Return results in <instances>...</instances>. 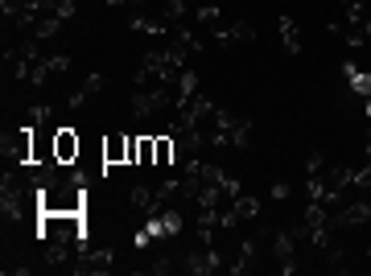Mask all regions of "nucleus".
Listing matches in <instances>:
<instances>
[{"mask_svg": "<svg viewBox=\"0 0 371 276\" xmlns=\"http://www.w3.org/2000/svg\"><path fill=\"white\" fill-rule=\"evenodd\" d=\"M368 219H371V198H359V202H351V206L334 210V231L359 227V223H368Z\"/></svg>", "mask_w": 371, "mask_h": 276, "instance_id": "nucleus-5", "label": "nucleus"}, {"mask_svg": "<svg viewBox=\"0 0 371 276\" xmlns=\"http://www.w3.org/2000/svg\"><path fill=\"white\" fill-rule=\"evenodd\" d=\"M157 140V165L165 169V165H174L178 157H182V148H178V140H174V132L169 137H153Z\"/></svg>", "mask_w": 371, "mask_h": 276, "instance_id": "nucleus-10", "label": "nucleus"}, {"mask_svg": "<svg viewBox=\"0 0 371 276\" xmlns=\"http://www.w3.org/2000/svg\"><path fill=\"white\" fill-rule=\"evenodd\" d=\"M368 161H371V137H368Z\"/></svg>", "mask_w": 371, "mask_h": 276, "instance_id": "nucleus-25", "label": "nucleus"}, {"mask_svg": "<svg viewBox=\"0 0 371 276\" xmlns=\"http://www.w3.org/2000/svg\"><path fill=\"white\" fill-rule=\"evenodd\" d=\"M342 75H347V83H351V91L363 95V99H371V75H363L355 62H342Z\"/></svg>", "mask_w": 371, "mask_h": 276, "instance_id": "nucleus-9", "label": "nucleus"}, {"mask_svg": "<svg viewBox=\"0 0 371 276\" xmlns=\"http://www.w3.org/2000/svg\"><path fill=\"white\" fill-rule=\"evenodd\" d=\"M322 169H326L322 153H314V157H310V161H305V174H310V178H318V174H322Z\"/></svg>", "mask_w": 371, "mask_h": 276, "instance_id": "nucleus-17", "label": "nucleus"}, {"mask_svg": "<svg viewBox=\"0 0 371 276\" xmlns=\"http://www.w3.org/2000/svg\"><path fill=\"white\" fill-rule=\"evenodd\" d=\"M169 268H174V260H169V256H157V260H153V273H169Z\"/></svg>", "mask_w": 371, "mask_h": 276, "instance_id": "nucleus-21", "label": "nucleus"}, {"mask_svg": "<svg viewBox=\"0 0 371 276\" xmlns=\"http://www.w3.org/2000/svg\"><path fill=\"white\" fill-rule=\"evenodd\" d=\"M29 120H33V124H46V120H50V107H46V103L29 107Z\"/></svg>", "mask_w": 371, "mask_h": 276, "instance_id": "nucleus-19", "label": "nucleus"}, {"mask_svg": "<svg viewBox=\"0 0 371 276\" xmlns=\"http://www.w3.org/2000/svg\"><path fill=\"white\" fill-rule=\"evenodd\" d=\"M103 165H128V137H107L99 144Z\"/></svg>", "mask_w": 371, "mask_h": 276, "instance_id": "nucleus-7", "label": "nucleus"}, {"mask_svg": "<svg viewBox=\"0 0 371 276\" xmlns=\"http://www.w3.org/2000/svg\"><path fill=\"white\" fill-rule=\"evenodd\" d=\"M79 153H83V140H79L75 128H54V157H58V165H75Z\"/></svg>", "mask_w": 371, "mask_h": 276, "instance_id": "nucleus-2", "label": "nucleus"}, {"mask_svg": "<svg viewBox=\"0 0 371 276\" xmlns=\"http://www.w3.org/2000/svg\"><path fill=\"white\" fill-rule=\"evenodd\" d=\"M50 70H54V75H66V70H70V58H66V54H54V58H50Z\"/></svg>", "mask_w": 371, "mask_h": 276, "instance_id": "nucleus-16", "label": "nucleus"}, {"mask_svg": "<svg viewBox=\"0 0 371 276\" xmlns=\"http://www.w3.org/2000/svg\"><path fill=\"white\" fill-rule=\"evenodd\" d=\"M273 198H289V182H277V185H273Z\"/></svg>", "mask_w": 371, "mask_h": 276, "instance_id": "nucleus-23", "label": "nucleus"}, {"mask_svg": "<svg viewBox=\"0 0 371 276\" xmlns=\"http://www.w3.org/2000/svg\"><path fill=\"white\" fill-rule=\"evenodd\" d=\"M232 38H235V42H252V38H256L252 21H239V25H232Z\"/></svg>", "mask_w": 371, "mask_h": 276, "instance_id": "nucleus-15", "label": "nucleus"}, {"mask_svg": "<svg viewBox=\"0 0 371 276\" xmlns=\"http://www.w3.org/2000/svg\"><path fill=\"white\" fill-rule=\"evenodd\" d=\"M107 4H128V0H107Z\"/></svg>", "mask_w": 371, "mask_h": 276, "instance_id": "nucleus-24", "label": "nucleus"}, {"mask_svg": "<svg viewBox=\"0 0 371 276\" xmlns=\"http://www.w3.org/2000/svg\"><path fill=\"white\" fill-rule=\"evenodd\" d=\"M161 223H165L169 235H182V210H178V206H165V210H161Z\"/></svg>", "mask_w": 371, "mask_h": 276, "instance_id": "nucleus-13", "label": "nucleus"}, {"mask_svg": "<svg viewBox=\"0 0 371 276\" xmlns=\"http://www.w3.org/2000/svg\"><path fill=\"white\" fill-rule=\"evenodd\" d=\"M128 4H149V0H128Z\"/></svg>", "mask_w": 371, "mask_h": 276, "instance_id": "nucleus-26", "label": "nucleus"}, {"mask_svg": "<svg viewBox=\"0 0 371 276\" xmlns=\"http://www.w3.org/2000/svg\"><path fill=\"white\" fill-rule=\"evenodd\" d=\"M368 120H371V99H368Z\"/></svg>", "mask_w": 371, "mask_h": 276, "instance_id": "nucleus-27", "label": "nucleus"}, {"mask_svg": "<svg viewBox=\"0 0 371 276\" xmlns=\"http://www.w3.org/2000/svg\"><path fill=\"white\" fill-rule=\"evenodd\" d=\"M215 268H219V252H215V247H206V252H190V256H186V273L202 276V273H215Z\"/></svg>", "mask_w": 371, "mask_h": 276, "instance_id": "nucleus-8", "label": "nucleus"}, {"mask_svg": "<svg viewBox=\"0 0 371 276\" xmlns=\"http://www.w3.org/2000/svg\"><path fill=\"white\" fill-rule=\"evenodd\" d=\"M368 260H371V247H368Z\"/></svg>", "mask_w": 371, "mask_h": 276, "instance_id": "nucleus-28", "label": "nucleus"}, {"mask_svg": "<svg viewBox=\"0 0 371 276\" xmlns=\"http://www.w3.org/2000/svg\"><path fill=\"white\" fill-rule=\"evenodd\" d=\"M235 215L239 219H256L260 215V202L256 198H235Z\"/></svg>", "mask_w": 371, "mask_h": 276, "instance_id": "nucleus-14", "label": "nucleus"}, {"mask_svg": "<svg viewBox=\"0 0 371 276\" xmlns=\"http://www.w3.org/2000/svg\"><path fill=\"white\" fill-rule=\"evenodd\" d=\"M38 210H58V215H83L87 210V185L70 182H50L38 194Z\"/></svg>", "mask_w": 371, "mask_h": 276, "instance_id": "nucleus-1", "label": "nucleus"}, {"mask_svg": "<svg viewBox=\"0 0 371 276\" xmlns=\"http://www.w3.org/2000/svg\"><path fill=\"white\" fill-rule=\"evenodd\" d=\"M112 264H116V252H112V247H103V252H91V247H87V252H79V264H75V273H79V276L107 273Z\"/></svg>", "mask_w": 371, "mask_h": 276, "instance_id": "nucleus-4", "label": "nucleus"}, {"mask_svg": "<svg viewBox=\"0 0 371 276\" xmlns=\"http://www.w3.org/2000/svg\"><path fill=\"white\" fill-rule=\"evenodd\" d=\"M149 243H153V235H149V227H144V231H137V235H132V247H137V252H144Z\"/></svg>", "mask_w": 371, "mask_h": 276, "instance_id": "nucleus-20", "label": "nucleus"}, {"mask_svg": "<svg viewBox=\"0 0 371 276\" xmlns=\"http://www.w3.org/2000/svg\"><path fill=\"white\" fill-rule=\"evenodd\" d=\"M351 174H355V169H347V165H330V169H326V178H322L326 194H334V198L342 202V194L351 190Z\"/></svg>", "mask_w": 371, "mask_h": 276, "instance_id": "nucleus-6", "label": "nucleus"}, {"mask_svg": "<svg viewBox=\"0 0 371 276\" xmlns=\"http://www.w3.org/2000/svg\"><path fill=\"white\" fill-rule=\"evenodd\" d=\"M137 148H140V137H128V165H137Z\"/></svg>", "mask_w": 371, "mask_h": 276, "instance_id": "nucleus-22", "label": "nucleus"}, {"mask_svg": "<svg viewBox=\"0 0 371 276\" xmlns=\"http://www.w3.org/2000/svg\"><path fill=\"white\" fill-rule=\"evenodd\" d=\"M280 38H285V49L289 54H301V33H297V21L293 17H280Z\"/></svg>", "mask_w": 371, "mask_h": 276, "instance_id": "nucleus-12", "label": "nucleus"}, {"mask_svg": "<svg viewBox=\"0 0 371 276\" xmlns=\"http://www.w3.org/2000/svg\"><path fill=\"white\" fill-rule=\"evenodd\" d=\"M227 137H232L235 148H248V140H252V120H248V116H235L232 128H227Z\"/></svg>", "mask_w": 371, "mask_h": 276, "instance_id": "nucleus-11", "label": "nucleus"}, {"mask_svg": "<svg viewBox=\"0 0 371 276\" xmlns=\"http://www.w3.org/2000/svg\"><path fill=\"white\" fill-rule=\"evenodd\" d=\"M95 91H103V75H91V79H87V83H83V99H87V95H95Z\"/></svg>", "mask_w": 371, "mask_h": 276, "instance_id": "nucleus-18", "label": "nucleus"}, {"mask_svg": "<svg viewBox=\"0 0 371 276\" xmlns=\"http://www.w3.org/2000/svg\"><path fill=\"white\" fill-rule=\"evenodd\" d=\"M4 157H13L17 165L33 161V128H17L13 137H4Z\"/></svg>", "mask_w": 371, "mask_h": 276, "instance_id": "nucleus-3", "label": "nucleus"}]
</instances>
